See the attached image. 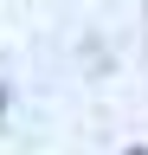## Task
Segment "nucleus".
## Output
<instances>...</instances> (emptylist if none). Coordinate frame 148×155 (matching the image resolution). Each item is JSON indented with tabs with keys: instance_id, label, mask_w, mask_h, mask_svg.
<instances>
[{
	"instance_id": "obj_1",
	"label": "nucleus",
	"mask_w": 148,
	"mask_h": 155,
	"mask_svg": "<svg viewBox=\"0 0 148 155\" xmlns=\"http://www.w3.org/2000/svg\"><path fill=\"white\" fill-rule=\"evenodd\" d=\"M129 155H148V149H129Z\"/></svg>"
}]
</instances>
